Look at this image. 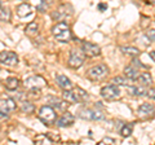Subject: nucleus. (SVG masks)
I'll return each mask as SVG.
<instances>
[{
    "mask_svg": "<svg viewBox=\"0 0 155 145\" xmlns=\"http://www.w3.org/2000/svg\"><path fill=\"white\" fill-rule=\"evenodd\" d=\"M56 82L64 91L65 89H72V82L67 78L66 75H57L56 76Z\"/></svg>",
    "mask_w": 155,
    "mask_h": 145,
    "instance_id": "nucleus-16",
    "label": "nucleus"
},
{
    "mask_svg": "<svg viewBox=\"0 0 155 145\" xmlns=\"http://www.w3.org/2000/svg\"><path fill=\"white\" fill-rule=\"evenodd\" d=\"M31 13H32V7L30 4L23 3L21 5H18V8H17V14L19 17H27V16H30Z\"/></svg>",
    "mask_w": 155,
    "mask_h": 145,
    "instance_id": "nucleus-19",
    "label": "nucleus"
},
{
    "mask_svg": "<svg viewBox=\"0 0 155 145\" xmlns=\"http://www.w3.org/2000/svg\"><path fill=\"white\" fill-rule=\"evenodd\" d=\"M35 143H39V144H51L52 141L49 139H48V136L47 135H40V136H38L36 139H35Z\"/></svg>",
    "mask_w": 155,
    "mask_h": 145,
    "instance_id": "nucleus-30",
    "label": "nucleus"
},
{
    "mask_svg": "<svg viewBox=\"0 0 155 145\" xmlns=\"http://www.w3.org/2000/svg\"><path fill=\"white\" fill-rule=\"evenodd\" d=\"M146 96L149 99L155 100V88H150L149 91H146Z\"/></svg>",
    "mask_w": 155,
    "mask_h": 145,
    "instance_id": "nucleus-34",
    "label": "nucleus"
},
{
    "mask_svg": "<svg viewBox=\"0 0 155 145\" xmlns=\"http://www.w3.org/2000/svg\"><path fill=\"white\" fill-rule=\"evenodd\" d=\"M136 82H137L141 87H149V86H151V83H153V78H151V75H150L149 72H141V74L137 75Z\"/></svg>",
    "mask_w": 155,
    "mask_h": 145,
    "instance_id": "nucleus-15",
    "label": "nucleus"
},
{
    "mask_svg": "<svg viewBox=\"0 0 155 145\" xmlns=\"http://www.w3.org/2000/svg\"><path fill=\"white\" fill-rule=\"evenodd\" d=\"M52 35L60 42H69L72 38L70 26L67 25V23H65L64 21L57 22V25L52 27Z\"/></svg>",
    "mask_w": 155,
    "mask_h": 145,
    "instance_id": "nucleus-1",
    "label": "nucleus"
},
{
    "mask_svg": "<svg viewBox=\"0 0 155 145\" xmlns=\"http://www.w3.org/2000/svg\"><path fill=\"white\" fill-rule=\"evenodd\" d=\"M107 75H109V67L105 64H98V65H96L93 67H91V69L88 70V72H87L88 79L93 80V82L102 80Z\"/></svg>",
    "mask_w": 155,
    "mask_h": 145,
    "instance_id": "nucleus-3",
    "label": "nucleus"
},
{
    "mask_svg": "<svg viewBox=\"0 0 155 145\" xmlns=\"http://www.w3.org/2000/svg\"><path fill=\"white\" fill-rule=\"evenodd\" d=\"M17 108V104H16V100H13L11 97H5V99H0V112L4 113V114H8L16 110Z\"/></svg>",
    "mask_w": 155,
    "mask_h": 145,
    "instance_id": "nucleus-12",
    "label": "nucleus"
},
{
    "mask_svg": "<svg viewBox=\"0 0 155 145\" xmlns=\"http://www.w3.org/2000/svg\"><path fill=\"white\" fill-rule=\"evenodd\" d=\"M22 2H23V0H22Z\"/></svg>",
    "mask_w": 155,
    "mask_h": 145,
    "instance_id": "nucleus-40",
    "label": "nucleus"
},
{
    "mask_svg": "<svg viewBox=\"0 0 155 145\" xmlns=\"http://www.w3.org/2000/svg\"><path fill=\"white\" fill-rule=\"evenodd\" d=\"M19 86V80L14 76H8L5 79V88L8 91H16Z\"/></svg>",
    "mask_w": 155,
    "mask_h": 145,
    "instance_id": "nucleus-22",
    "label": "nucleus"
},
{
    "mask_svg": "<svg viewBox=\"0 0 155 145\" xmlns=\"http://www.w3.org/2000/svg\"><path fill=\"white\" fill-rule=\"evenodd\" d=\"M138 74H140L138 70L134 69V67H132V66H127L124 69V75L127 76L129 80H136V78H137Z\"/></svg>",
    "mask_w": 155,
    "mask_h": 145,
    "instance_id": "nucleus-25",
    "label": "nucleus"
},
{
    "mask_svg": "<svg viewBox=\"0 0 155 145\" xmlns=\"http://www.w3.org/2000/svg\"><path fill=\"white\" fill-rule=\"evenodd\" d=\"M7 78H8V71L3 70L2 67H0V80H3V79H7Z\"/></svg>",
    "mask_w": 155,
    "mask_h": 145,
    "instance_id": "nucleus-35",
    "label": "nucleus"
},
{
    "mask_svg": "<svg viewBox=\"0 0 155 145\" xmlns=\"http://www.w3.org/2000/svg\"><path fill=\"white\" fill-rule=\"evenodd\" d=\"M62 97H64L65 101H67V103H70V104H75L76 103L74 91H71V89H65V92L62 93Z\"/></svg>",
    "mask_w": 155,
    "mask_h": 145,
    "instance_id": "nucleus-27",
    "label": "nucleus"
},
{
    "mask_svg": "<svg viewBox=\"0 0 155 145\" xmlns=\"http://www.w3.org/2000/svg\"><path fill=\"white\" fill-rule=\"evenodd\" d=\"M119 132L122 137H129L133 132V123H123L119 128Z\"/></svg>",
    "mask_w": 155,
    "mask_h": 145,
    "instance_id": "nucleus-20",
    "label": "nucleus"
},
{
    "mask_svg": "<svg viewBox=\"0 0 155 145\" xmlns=\"http://www.w3.org/2000/svg\"><path fill=\"white\" fill-rule=\"evenodd\" d=\"M150 57H151L153 61L155 62V51H151V52H150Z\"/></svg>",
    "mask_w": 155,
    "mask_h": 145,
    "instance_id": "nucleus-38",
    "label": "nucleus"
},
{
    "mask_svg": "<svg viewBox=\"0 0 155 145\" xmlns=\"http://www.w3.org/2000/svg\"><path fill=\"white\" fill-rule=\"evenodd\" d=\"M101 96L102 99L106 100V101H114V100H118L120 99L122 96V91L118 86L115 84H111V86H106L101 89Z\"/></svg>",
    "mask_w": 155,
    "mask_h": 145,
    "instance_id": "nucleus-5",
    "label": "nucleus"
},
{
    "mask_svg": "<svg viewBox=\"0 0 155 145\" xmlns=\"http://www.w3.org/2000/svg\"><path fill=\"white\" fill-rule=\"evenodd\" d=\"M84 57H85V55L81 51L72 49L70 52V57H69L67 64H69V66L72 67V69H79V67H81L84 64Z\"/></svg>",
    "mask_w": 155,
    "mask_h": 145,
    "instance_id": "nucleus-7",
    "label": "nucleus"
},
{
    "mask_svg": "<svg viewBox=\"0 0 155 145\" xmlns=\"http://www.w3.org/2000/svg\"><path fill=\"white\" fill-rule=\"evenodd\" d=\"M0 21L3 22L11 21V11L5 7H0Z\"/></svg>",
    "mask_w": 155,
    "mask_h": 145,
    "instance_id": "nucleus-26",
    "label": "nucleus"
},
{
    "mask_svg": "<svg viewBox=\"0 0 155 145\" xmlns=\"http://www.w3.org/2000/svg\"><path fill=\"white\" fill-rule=\"evenodd\" d=\"M45 135H47L48 139H49L52 143H57V141H60V136H58V135H54V133H52V132L45 133Z\"/></svg>",
    "mask_w": 155,
    "mask_h": 145,
    "instance_id": "nucleus-31",
    "label": "nucleus"
},
{
    "mask_svg": "<svg viewBox=\"0 0 155 145\" xmlns=\"http://www.w3.org/2000/svg\"><path fill=\"white\" fill-rule=\"evenodd\" d=\"M38 117L44 124H53V123H56L57 114H56V110L51 105H45L40 108V110L38 113Z\"/></svg>",
    "mask_w": 155,
    "mask_h": 145,
    "instance_id": "nucleus-4",
    "label": "nucleus"
},
{
    "mask_svg": "<svg viewBox=\"0 0 155 145\" xmlns=\"http://www.w3.org/2000/svg\"><path fill=\"white\" fill-rule=\"evenodd\" d=\"M74 123H75V117L71 113L67 112V110L58 119H56V124L58 126V127H61V128L70 127V126H72Z\"/></svg>",
    "mask_w": 155,
    "mask_h": 145,
    "instance_id": "nucleus-11",
    "label": "nucleus"
},
{
    "mask_svg": "<svg viewBox=\"0 0 155 145\" xmlns=\"http://www.w3.org/2000/svg\"><path fill=\"white\" fill-rule=\"evenodd\" d=\"M19 108H21L22 113L31 114V113H34V110H35V105H34L31 101H28V100H23V101H21Z\"/></svg>",
    "mask_w": 155,
    "mask_h": 145,
    "instance_id": "nucleus-21",
    "label": "nucleus"
},
{
    "mask_svg": "<svg viewBox=\"0 0 155 145\" xmlns=\"http://www.w3.org/2000/svg\"><path fill=\"white\" fill-rule=\"evenodd\" d=\"M149 2L151 3V4H154V5H155V0H149Z\"/></svg>",
    "mask_w": 155,
    "mask_h": 145,
    "instance_id": "nucleus-39",
    "label": "nucleus"
},
{
    "mask_svg": "<svg viewBox=\"0 0 155 145\" xmlns=\"http://www.w3.org/2000/svg\"><path fill=\"white\" fill-rule=\"evenodd\" d=\"M27 96H28V97H32V99H39V97H40V89H38V88L28 89Z\"/></svg>",
    "mask_w": 155,
    "mask_h": 145,
    "instance_id": "nucleus-29",
    "label": "nucleus"
},
{
    "mask_svg": "<svg viewBox=\"0 0 155 145\" xmlns=\"http://www.w3.org/2000/svg\"><path fill=\"white\" fill-rule=\"evenodd\" d=\"M128 95L130 96H146V91H145L142 87H134V86H129L128 87Z\"/></svg>",
    "mask_w": 155,
    "mask_h": 145,
    "instance_id": "nucleus-24",
    "label": "nucleus"
},
{
    "mask_svg": "<svg viewBox=\"0 0 155 145\" xmlns=\"http://www.w3.org/2000/svg\"><path fill=\"white\" fill-rule=\"evenodd\" d=\"M26 35L27 36H30V38H35L38 34H39V26H38V23L35 22H31V23H28V25L26 26Z\"/></svg>",
    "mask_w": 155,
    "mask_h": 145,
    "instance_id": "nucleus-23",
    "label": "nucleus"
},
{
    "mask_svg": "<svg viewBox=\"0 0 155 145\" xmlns=\"http://www.w3.org/2000/svg\"><path fill=\"white\" fill-rule=\"evenodd\" d=\"M98 9H100V11H105V9H106V4L105 3L98 4Z\"/></svg>",
    "mask_w": 155,
    "mask_h": 145,
    "instance_id": "nucleus-37",
    "label": "nucleus"
},
{
    "mask_svg": "<svg viewBox=\"0 0 155 145\" xmlns=\"http://www.w3.org/2000/svg\"><path fill=\"white\" fill-rule=\"evenodd\" d=\"M48 101H49V105L53 109L56 108L57 110H60V112H66L70 106V103H67L65 100H60L57 97H53V96H49V97H48Z\"/></svg>",
    "mask_w": 155,
    "mask_h": 145,
    "instance_id": "nucleus-13",
    "label": "nucleus"
},
{
    "mask_svg": "<svg viewBox=\"0 0 155 145\" xmlns=\"http://www.w3.org/2000/svg\"><path fill=\"white\" fill-rule=\"evenodd\" d=\"M78 117L85 120H104L105 114L101 110L94 109H81L78 112Z\"/></svg>",
    "mask_w": 155,
    "mask_h": 145,
    "instance_id": "nucleus-6",
    "label": "nucleus"
},
{
    "mask_svg": "<svg viewBox=\"0 0 155 145\" xmlns=\"http://www.w3.org/2000/svg\"><path fill=\"white\" fill-rule=\"evenodd\" d=\"M72 14H74V8H72L71 4H61L56 11L52 12L51 16H52V20H54L57 22H62L67 20V18L72 17Z\"/></svg>",
    "mask_w": 155,
    "mask_h": 145,
    "instance_id": "nucleus-2",
    "label": "nucleus"
},
{
    "mask_svg": "<svg viewBox=\"0 0 155 145\" xmlns=\"http://www.w3.org/2000/svg\"><path fill=\"white\" fill-rule=\"evenodd\" d=\"M129 79L128 78H123V76H115L113 79V84L115 86H128Z\"/></svg>",
    "mask_w": 155,
    "mask_h": 145,
    "instance_id": "nucleus-28",
    "label": "nucleus"
},
{
    "mask_svg": "<svg viewBox=\"0 0 155 145\" xmlns=\"http://www.w3.org/2000/svg\"><path fill=\"white\" fill-rule=\"evenodd\" d=\"M155 113V106L150 103H143L142 105H140L138 108V115L140 117H143V118H147V117H151Z\"/></svg>",
    "mask_w": 155,
    "mask_h": 145,
    "instance_id": "nucleus-14",
    "label": "nucleus"
},
{
    "mask_svg": "<svg viewBox=\"0 0 155 145\" xmlns=\"http://www.w3.org/2000/svg\"><path fill=\"white\" fill-rule=\"evenodd\" d=\"M74 95H75V100H76V103H81V104H84V103H88V101H89V96H88V93H87L84 89L79 88V87L74 89Z\"/></svg>",
    "mask_w": 155,
    "mask_h": 145,
    "instance_id": "nucleus-17",
    "label": "nucleus"
},
{
    "mask_svg": "<svg viewBox=\"0 0 155 145\" xmlns=\"http://www.w3.org/2000/svg\"><path fill=\"white\" fill-rule=\"evenodd\" d=\"M115 139H111V137H104L102 140L100 141V145H104V144H115Z\"/></svg>",
    "mask_w": 155,
    "mask_h": 145,
    "instance_id": "nucleus-32",
    "label": "nucleus"
},
{
    "mask_svg": "<svg viewBox=\"0 0 155 145\" xmlns=\"http://www.w3.org/2000/svg\"><path fill=\"white\" fill-rule=\"evenodd\" d=\"M120 51H122L123 55L129 56V57H137L140 56V49L132 46H122L120 47Z\"/></svg>",
    "mask_w": 155,
    "mask_h": 145,
    "instance_id": "nucleus-18",
    "label": "nucleus"
},
{
    "mask_svg": "<svg viewBox=\"0 0 155 145\" xmlns=\"http://www.w3.org/2000/svg\"><path fill=\"white\" fill-rule=\"evenodd\" d=\"M0 62L5 66H16L18 64V56L12 51H4L0 53Z\"/></svg>",
    "mask_w": 155,
    "mask_h": 145,
    "instance_id": "nucleus-9",
    "label": "nucleus"
},
{
    "mask_svg": "<svg viewBox=\"0 0 155 145\" xmlns=\"http://www.w3.org/2000/svg\"><path fill=\"white\" fill-rule=\"evenodd\" d=\"M7 119H8V115L0 112V123H2V122H4V120H7Z\"/></svg>",
    "mask_w": 155,
    "mask_h": 145,
    "instance_id": "nucleus-36",
    "label": "nucleus"
},
{
    "mask_svg": "<svg viewBox=\"0 0 155 145\" xmlns=\"http://www.w3.org/2000/svg\"><path fill=\"white\" fill-rule=\"evenodd\" d=\"M81 52L88 57H96L101 53V48L91 42H83L81 43Z\"/></svg>",
    "mask_w": 155,
    "mask_h": 145,
    "instance_id": "nucleus-10",
    "label": "nucleus"
},
{
    "mask_svg": "<svg viewBox=\"0 0 155 145\" xmlns=\"http://www.w3.org/2000/svg\"><path fill=\"white\" fill-rule=\"evenodd\" d=\"M23 84H25V87L28 89H32V88L40 89V88H44L47 86V82L40 75H31V76H28V78L25 79V83Z\"/></svg>",
    "mask_w": 155,
    "mask_h": 145,
    "instance_id": "nucleus-8",
    "label": "nucleus"
},
{
    "mask_svg": "<svg viewBox=\"0 0 155 145\" xmlns=\"http://www.w3.org/2000/svg\"><path fill=\"white\" fill-rule=\"evenodd\" d=\"M146 36L149 38L150 40L155 42V30H153V29H150V30L146 31Z\"/></svg>",
    "mask_w": 155,
    "mask_h": 145,
    "instance_id": "nucleus-33",
    "label": "nucleus"
}]
</instances>
